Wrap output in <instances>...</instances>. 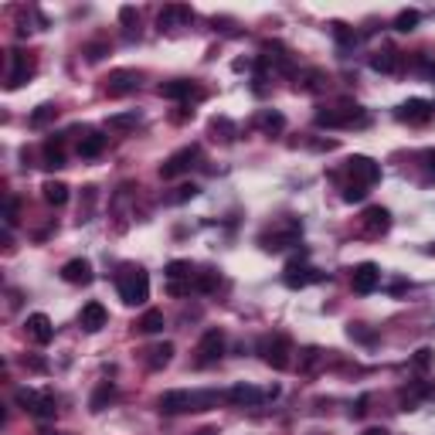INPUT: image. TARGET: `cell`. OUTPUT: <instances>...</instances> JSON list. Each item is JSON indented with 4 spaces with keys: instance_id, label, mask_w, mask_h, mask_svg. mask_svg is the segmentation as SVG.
Segmentation results:
<instances>
[{
    "instance_id": "25",
    "label": "cell",
    "mask_w": 435,
    "mask_h": 435,
    "mask_svg": "<svg viewBox=\"0 0 435 435\" xmlns=\"http://www.w3.org/2000/svg\"><path fill=\"white\" fill-rule=\"evenodd\" d=\"M255 126L262 129L265 136H279L282 129H286V116L276 112V109H262V112L255 116Z\"/></svg>"
},
{
    "instance_id": "8",
    "label": "cell",
    "mask_w": 435,
    "mask_h": 435,
    "mask_svg": "<svg viewBox=\"0 0 435 435\" xmlns=\"http://www.w3.org/2000/svg\"><path fill=\"white\" fill-rule=\"evenodd\" d=\"M221 354H225V330L211 326V330H204L194 347V367H211L221 360Z\"/></svg>"
},
{
    "instance_id": "20",
    "label": "cell",
    "mask_w": 435,
    "mask_h": 435,
    "mask_svg": "<svg viewBox=\"0 0 435 435\" xmlns=\"http://www.w3.org/2000/svg\"><path fill=\"white\" fill-rule=\"evenodd\" d=\"M62 279L68 286H89L92 282V262L89 259H68L62 265Z\"/></svg>"
},
{
    "instance_id": "3",
    "label": "cell",
    "mask_w": 435,
    "mask_h": 435,
    "mask_svg": "<svg viewBox=\"0 0 435 435\" xmlns=\"http://www.w3.org/2000/svg\"><path fill=\"white\" fill-rule=\"evenodd\" d=\"M116 293L126 306H140L150 299V276L143 272L140 265H123L116 272Z\"/></svg>"
},
{
    "instance_id": "45",
    "label": "cell",
    "mask_w": 435,
    "mask_h": 435,
    "mask_svg": "<svg viewBox=\"0 0 435 435\" xmlns=\"http://www.w3.org/2000/svg\"><path fill=\"white\" fill-rule=\"evenodd\" d=\"M367 404H371V398H367V394H360L358 404L350 408V415H354V419H364V415H367Z\"/></svg>"
},
{
    "instance_id": "26",
    "label": "cell",
    "mask_w": 435,
    "mask_h": 435,
    "mask_svg": "<svg viewBox=\"0 0 435 435\" xmlns=\"http://www.w3.org/2000/svg\"><path fill=\"white\" fill-rule=\"evenodd\" d=\"M171 360H173V343L171 340L156 343V347H150V350H146V367H150V371H163Z\"/></svg>"
},
{
    "instance_id": "11",
    "label": "cell",
    "mask_w": 435,
    "mask_h": 435,
    "mask_svg": "<svg viewBox=\"0 0 435 435\" xmlns=\"http://www.w3.org/2000/svg\"><path fill=\"white\" fill-rule=\"evenodd\" d=\"M190 24H194V11H190L187 4H167V7L156 14L160 34H177V31H184V28H190Z\"/></svg>"
},
{
    "instance_id": "10",
    "label": "cell",
    "mask_w": 435,
    "mask_h": 435,
    "mask_svg": "<svg viewBox=\"0 0 435 435\" xmlns=\"http://www.w3.org/2000/svg\"><path fill=\"white\" fill-rule=\"evenodd\" d=\"M156 95L173 99V102H181V106H190V102H201L204 99V89L198 82H190V78H173V82L156 85Z\"/></svg>"
},
{
    "instance_id": "35",
    "label": "cell",
    "mask_w": 435,
    "mask_h": 435,
    "mask_svg": "<svg viewBox=\"0 0 435 435\" xmlns=\"http://www.w3.org/2000/svg\"><path fill=\"white\" fill-rule=\"evenodd\" d=\"M419 21H421L419 11H402V14L394 17V31H402V34L415 31V28H419Z\"/></svg>"
},
{
    "instance_id": "38",
    "label": "cell",
    "mask_w": 435,
    "mask_h": 435,
    "mask_svg": "<svg viewBox=\"0 0 435 435\" xmlns=\"http://www.w3.org/2000/svg\"><path fill=\"white\" fill-rule=\"evenodd\" d=\"M190 198H198V184H181L171 198H167V201H171V204H184V201H190Z\"/></svg>"
},
{
    "instance_id": "27",
    "label": "cell",
    "mask_w": 435,
    "mask_h": 435,
    "mask_svg": "<svg viewBox=\"0 0 435 435\" xmlns=\"http://www.w3.org/2000/svg\"><path fill=\"white\" fill-rule=\"evenodd\" d=\"M41 154H45V167H51V171L65 167V136H48Z\"/></svg>"
},
{
    "instance_id": "44",
    "label": "cell",
    "mask_w": 435,
    "mask_h": 435,
    "mask_svg": "<svg viewBox=\"0 0 435 435\" xmlns=\"http://www.w3.org/2000/svg\"><path fill=\"white\" fill-rule=\"evenodd\" d=\"M106 51H109V48L102 45V41H95V45H89V48H85V58H89V62H99V58H102Z\"/></svg>"
},
{
    "instance_id": "29",
    "label": "cell",
    "mask_w": 435,
    "mask_h": 435,
    "mask_svg": "<svg viewBox=\"0 0 435 435\" xmlns=\"http://www.w3.org/2000/svg\"><path fill=\"white\" fill-rule=\"evenodd\" d=\"M41 198H45L51 208H62V204L68 201V184H62V181H45V184H41Z\"/></svg>"
},
{
    "instance_id": "46",
    "label": "cell",
    "mask_w": 435,
    "mask_h": 435,
    "mask_svg": "<svg viewBox=\"0 0 435 435\" xmlns=\"http://www.w3.org/2000/svg\"><path fill=\"white\" fill-rule=\"evenodd\" d=\"M429 360H432V350H419V354H415V364H419V367H425Z\"/></svg>"
},
{
    "instance_id": "36",
    "label": "cell",
    "mask_w": 435,
    "mask_h": 435,
    "mask_svg": "<svg viewBox=\"0 0 435 435\" xmlns=\"http://www.w3.org/2000/svg\"><path fill=\"white\" fill-rule=\"evenodd\" d=\"M140 123V112L133 109V112H119V116H109V129H133V126Z\"/></svg>"
},
{
    "instance_id": "47",
    "label": "cell",
    "mask_w": 435,
    "mask_h": 435,
    "mask_svg": "<svg viewBox=\"0 0 435 435\" xmlns=\"http://www.w3.org/2000/svg\"><path fill=\"white\" fill-rule=\"evenodd\" d=\"M198 435H218V429H211V425H204V429H198Z\"/></svg>"
},
{
    "instance_id": "43",
    "label": "cell",
    "mask_w": 435,
    "mask_h": 435,
    "mask_svg": "<svg viewBox=\"0 0 435 435\" xmlns=\"http://www.w3.org/2000/svg\"><path fill=\"white\" fill-rule=\"evenodd\" d=\"M119 21L126 24V31H129V34L136 31V24H140V17H136V11H133V7H123V11H119Z\"/></svg>"
},
{
    "instance_id": "22",
    "label": "cell",
    "mask_w": 435,
    "mask_h": 435,
    "mask_svg": "<svg viewBox=\"0 0 435 435\" xmlns=\"http://www.w3.org/2000/svg\"><path fill=\"white\" fill-rule=\"evenodd\" d=\"M78 156L82 160H95V156H102L106 154V136L99 133V129H85L82 136H78Z\"/></svg>"
},
{
    "instance_id": "31",
    "label": "cell",
    "mask_w": 435,
    "mask_h": 435,
    "mask_svg": "<svg viewBox=\"0 0 435 435\" xmlns=\"http://www.w3.org/2000/svg\"><path fill=\"white\" fill-rule=\"evenodd\" d=\"M320 364H323V350H320V347H306V350L299 354V371L303 374H313Z\"/></svg>"
},
{
    "instance_id": "15",
    "label": "cell",
    "mask_w": 435,
    "mask_h": 435,
    "mask_svg": "<svg viewBox=\"0 0 435 435\" xmlns=\"http://www.w3.org/2000/svg\"><path fill=\"white\" fill-rule=\"evenodd\" d=\"M388 228H391V211L381 208V204H371L360 215V235H367V238H381Z\"/></svg>"
},
{
    "instance_id": "1",
    "label": "cell",
    "mask_w": 435,
    "mask_h": 435,
    "mask_svg": "<svg viewBox=\"0 0 435 435\" xmlns=\"http://www.w3.org/2000/svg\"><path fill=\"white\" fill-rule=\"evenodd\" d=\"M218 402H225V394L218 391H187V388H173L163 391L156 398V408L163 415H187V412H204V408H215Z\"/></svg>"
},
{
    "instance_id": "37",
    "label": "cell",
    "mask_w": 435,
    "mask_h": 435,
    "mask_svg": "<svg viewBox=\"0 0 435 435\" xmlns=\"http://www.w3.org/2000/svg\"><path fill=\"white\" fill-rule=\"evenodd\" d=\"M333 38H337V45H340V48H354V45H358V34L350 31L347 24H333Z\"/></svg>"
},
{
    "instance_id": "6",
    "label": "cell",
    "mask_w": 435,
    "mask_h": 435,
    "mask_svg": "<svg viewBox=\"0 0 435 435\" xmlns=\"http://www.w3.org/2000/svg\"><path fill=\"white\" fill-rule=\"evenodd\" d=\"M14 402L34 415V419H55L58 415V402H55V394L51 391H34V388H17L14 391Z\"/></svg>"
},
{
    "instance_id": "2",
    "label": "cell",
    "mask_w": 435,
    "mask_h": 435,
    "mask_svg": "<svg viewBox=\"0 0 435 435\" xmlns=\"http://www.w3.org/2000/svg\"><path fill=\"white\" fill-rule=\"evenodd\" d=\"M316 126H326V129H364V126H371V112L360 109L358 102H340L333 109H320Z\"/></svg>"
},
{
    "instance_id": "42",
    "label": "cell",
    "mask_w": 435,
    "mask_h": 435,
    "mask_svg": "<svg viewBox=\"0 0 435 435\" xmlns=\"http://www.w3.org/2000/svg\"><path fill=\"white\" fill-rule=\"evenodd\" d=\"M350 337H354V340H360V343H374V340H377V333H374V330H364L360 323L350 326Z\"/></svg>"
},
{
    "instance_id": "17",
    "label": "cell",
    "mask_w": 435,
    "mask_h": 435,
    "mask_svg": "<svg viewBox=\"0 0 435 435\" xmlns=\"http://www.w3.org/2000/svg\"><path fill=\"white\" fill-rule=\"evenodd\" d=\"M350 286H354V293H360V296L374 293V289L381 286V269L374 262H360L358 269H354V276H350Z\"/></svg>"
},
{
    "instance_id": "13",
    "label": "cell",
    "mask_w": 435,
    "mask_h": 435,
    "mask_svg": "<svg viewBox=\"0 0 435 435\" xmlns=\"http://www.w3.org/2000/svg\"><path fill=\"white\" fill-rule=\"evenodd\" d=\"M38 72V58L31 51H11V68H7V89H21L28 78Z\"/></svg>"
},
{
    "instance_id": "24",
    "label": "cell",
    "mask_w": 435,
    "mask_h": 435,
    "mask_svg": "<svg viewBox=\"0 0 435 435\" xmlns=\"http://www.w3.org/2000/svg\"><path fill=\"white\" fill-rule=\"evenodd\" d=\"M163 276H167V282H177V286H190L194 289V265L184 262V259H173V262H167V269H163Z\"/></svg>"
},
{
    "instance_id": "23",
    "label": "cell",
    "mask_w": 435,
    "mask_h": 435,
    "mask_svg": "<svg viewBox=\"0 0 435 435\" xmlns=\"http://www.w3.org/2000/svg\"><path fill=\"white\" fill-rule=\"evenodd\" d=\"M402 51H394V48H381L377 55H371V68L374 72H381V75H394V72H402Z\"/></svg>"
},
{
    "instance_id": "34",
    "label": "cell",
    "mask_w": 435,
    "mask_h": 435,
    "mask_svg": "<svg viewBox=\"0 0 435 435\" xmlns=\"http://www.w3.org/2000/svg\"><path fill=\"white\" fill-rule=\"evenodd\" d=\"M326 85H330V78H326L320 68H310V72H303V89H306V92H323Z\"/></svg>"
},
{
    "instance_id": "48",
    "label": "cell",
    "mask_w": 435,
    "mask_h": 435,
    "mask_svg": "<svg viewBox=\"0 0 435 435\" xmlns=\"http://www.w3.org/2000/svg\"><path fill=\"white\" fill-rule=\"evenodd\" d=\"M364 435H388V432H385V429H367Z\"/></svg>"
},
{
    "instance_id": "18",
    "label": "cell",
    "mask_w": 435,
    "mask_h": 435,
    "mask_svg": "<svg viewBox=\"0 0 435 435\" xmlns=\"http://www.w3.org/2000/svg\"><path fill=\"white\" fill-rule=\"evenodd\" d=\"M286 286L289 289H303V286H310V282H320L323 279V272H316V269H310L306 262H289L286 265Z\"/></svg>"
},
{
    "instance_id": "41",
    "label": "cell",
    "mask_w": 435,
    "mask_h": 435,
    "mask_svg": "<svg viewBox=\"0 0 435 435\" xmlns=\"http://www.w3.org/2000/svg\"><path fill=\"white\" fill-rule=\"evenodd\" d=\"M17 211H21V204L17 198H7V208H4V225H7V232L17 225Z\"/></svg>"
},
{
    "instance_id": "14",
    "label": "cell",
    "mask_w": 435,
    "mask_h": 435,
    "mask_svg": "<svg viewBox=\"0 0 435 435\" xmlns=\"http://www.w3.org/2000/svg\"><path fill=\"white\" fill-rule=\"evenodd\" d=\"M106 95H129V92H136L140 89V72L136 68H116V72H109L106 75Z\"/></svg>"
},
{
    "instance_id": "19",
    "label": "cell",
    "mask_w": 435,
    "mask_h": 435,
    "mask_svg": "<svg viewBox=\"0 0 435 435\" xmlns=\"http://www.w3.org/2000/svg\"><path fill=\"white\" fill-rule=\"evenodd\" d=\"M106 323H109V313H106V306H102V303H95V299L92 303H85L82 313H78V326H82L85 333H99Z\"/></svg>"
},
{
    "instance_id": "5",
    "label": "cell",
    "mask_w": 435,
    "mask_h": 435,
    "mask_svg": "<svg viewBox=\"0 0 435 435\" xmlns=\"http://www.w3.org/2000/svg\"><path fill=\"white\" fill-rule=\"evenodd\" d=\"M255 354L272 367V371H286L293 364V340L286 333H265L255 343Z\"/></svg>"
},
{
    "instance_id": "40",
    "label": "cell",
    "mask_w": 435,
    "mask_h": 435,
    "mask_svg": "<svg viewBox=\"0 0 435 435\" xmlns=\"http://www.w3.org/2000/svg\"><path fill=\"white\" fill-rule=\"evenodd\" d=\"M367 198V187H360V184H343V201L347 204H358Z\"/></svg>"
},
{
    "instance_id": "32",
    "label": "cell",
    "mask_w": 435,
    "mask_h": 435,
    "mask_svg": "<svg viewBox=\"0 0 435 435\" xmlns=\"http://www.w3.org/2000/svg\"><path fill=\"white\" fill-rule=\"evenodd\" d=\"M136 330H140V333H160V330H163V313H160V310H146L140 316Z\"/></svg>"
},
{
    "instance_id": "33",
    "label": "cell",
    "mask_w": 435,
    "mask_h": 435,
    "mask_svg": "<svg viewBox=\"0 0 435 435\" xmlns=\"http://www.w3.org/2000/svg\"><path fill=\"white\" fill-rule=\"evenodd\" d=\"M112 398H116V385H99V391H95L92 394V402H89V408H92L95 415H99V412H102V408H106L109 402H112Z\"/></svg>"
},
{
    "instance_id": "30",
    "label": "cell",
    "mask_w": 435,
    "mask_h": 435,
    "mask_svg": "<svg viewBox=\"0 0 435 435\" xmlns=\"http://www.w3.org/2000/svg\"><path fill=\"white\" fill-rule=\"evenodd\" d=\"M55 116H58V106L45 102V106H38L31 116H28V126H31V129H45L48 123H55Z\"/></svg>"
},
{
    "instance_id": "28",
    "label": "cell",
    "mask_w": 435,
    "mask_h": 435,
    "mask_svg": "<svg viewBox=\"0 0 435 435\" xmlns=\"http://www.w3.org/2000/svg\"><path fill=\"white\" fill-rule=\"evenodd\" d=\"M208 133H211L215 140H221V143H235V136H238V126H235L228 116H215V119H211V126H208Z\"/></svg>"
},
{
    "instance_id": "39",
    "label": "cell",
    "mask_w": 435,
    "mask_h": 435,
    "mask_svg": "<svg viewBox=\"0 0 435 435\" xmlns=\"http://www.w3.org/2000/svg\"><path fill=\"white\" fill-rule=\"evenodd\" d=\"M215 286H218V272H198L194 276V289L198 293H211Z\"/></svg>"
},
{
    "instance_id": "50",
    "label": "cell",
    "mask_w": 435,
    "mask_h": 435,
    "mask_svg": "<svg viewBox=\"0 0 435 435\" xmlns=\"http://www.w3.org/2000/svg\"><path fill=\"white\" fill-rule=\"evenodd\" d=\"M432 252H435V249H432Z\"/></svg>"
},
{
    "instance_id": "7",
    "label": "cell",
    "mask_w": 435,
    "mask_h": 435,
    "mask_svg": "<svg viewBox=\"0 0 435 435\" xmlns=\"http://www.w3.org/2000/svg\"><path fill=\"white\" fill-rule=\"evenodd\" d=\"M343 177H347V184H360V187L371 190V187L381 181V163H374L371 156L354 154L347 163H343Z\"/></svg>"
},
{
    "instance_id": "16",
    "label": "cell",
    "mask_w": 435,
    "mask_h": 435,
    "mask_svg": "<svg viewBox=\"0 0 435 435\" xmlns=\"http://www.w3.org/2000/svg\"><path fill=\"white\" fill-rule=\"evenodd\" d=\"M432 112H435V102H425V99H408V102H402V106L394 109V116H398L402 123H412V126L429 123Z\"/></svg>"
},
{
    "instance_id": "49",
    "label": "cell",
    "mask_w": 435,
    "mask_h": 435,
    "mask_svg": "<svg viewBox=\"0 0 435 435\" xmlns=\"http://www.w3.org/2000/svg\"><path fill=\"white\" fill-rule=\"evenodd\" d=\"M45 435H62V432H45Z\"/></svg>"
},
{
    "instance_id": "21",
    "label": "cell",
    "mask_w": 435,
    "mask_h": 435,
    "mask_svg": "<svg viewBox=\"0 0 435 435\" xmlns=\"http://www.w3.org/2000/svg\"><path fill=\"white\" fill-rule=\"evenodd\" d=\"M24 330H28V337H31L34 343H51V337H55V323L48 320L45 313H31L28 316V323H24Z\"/></svg>"
},
{
    "instance_id": "12",
    "label": "cell",
    "mask_w": 435,
    "mask_h": 435,
    "mask_svg": "<svg viewBox=\"0 0 435 435\" xmlns=\"http://www.w3.org/2000/svg\"><path fill=\"white\" fill-rule=\"evenodd\" d=\"M279 394V388L272 385V388H252V385H235V388L225 391V402L238 404V408H259L262 402H272Z\"/></svg>"
},
{
    "instance_id": "4",
    "label": "cell",
    "mask_w": 435,
    "mask_h": 435,
    "mask_svg": "<svg viewBox=\"0 0 435 435\" xmlns=\"http://www.w3.org/2000/svg\"><path fill=\"white\" fill-rule=\"evenodd\" d=\"M299 238H303V221L299 218H279L272 228H265L259 235V245L265 252H282L289 245H299Z\"/></svg>"
},
{
    "instance_id": "9",
    "label": "cell",
    "mask_w": 435,
    "mask_h": 435,
    "mask_svg": "<svg viewBox=\"0 0 435 435\" xmlns=\"http://www.w3.org/2000/svg\"><path fill=\"white\" fill-rule=\"evenodd\" d=\"M198 160H201V146H181L177 154H171L163 163H160V177L163 181H173V177H181V173H187L190 167H198Z\"/></svg>"
}]
</instances>
